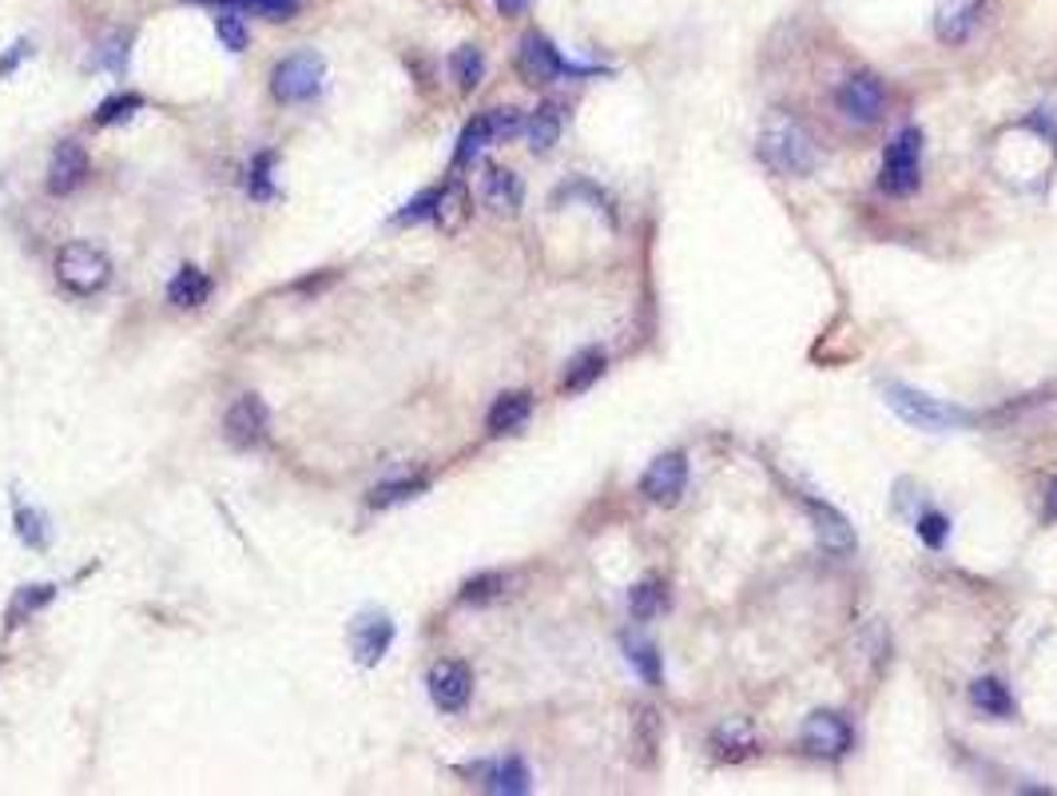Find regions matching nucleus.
<instances>
[{"label": "nucleus", "instance_id": "obj_1", "mask_svg": "<svg viewBox=\"0 0 1057 796\" xmlns=\"http://www.w3.org/2000/svg\"><path fill=\"white\" fill-rule=\"evenodd\" d=\"M756 147H759V159H764L767 168L779 172V176H788V179H803L820 168V147L811 144L808 132L783 112L767 120Z\"/></svg>", "mask_w": 1057, "mask_h": 796}, {"label": "nucleus", "instance_id": "obj_2", "mask_svg": "<svg viewBox=\"0 0 1057 796\" xmlns=\"http://www.w3.org/2000/svg\"><path fill=\"white\" fill-rule=\"evenodd\" d=\"M882 395H887V407H891L902 422H911L914 430H934V434H943V430H963V427H975L978 422L975 410L950 407V402H943V398H931V395H923V390L906 387V383H887Z\"/></svg>", "mask_w": 1057, "mask_h": 796}, {"label": "nucleus", "instance_id": "obj_3", "mask_svg": "<svg viewBox=\"0 0 1057 796\" xmlns=\"http://www.w3.org/2000/svg\"><path fill=\"white\" fill-rule=\"evenodd\" d=\"M518 73L525 85H553L560 76H604L601 64H569L545 32H525L518 44Z\"/></svg>", "mask_w": 1057, "mask_h": 796}, {"label": "nucleus", "instance_id": "obj_4", "mask_svg": "<svg viewBox=\"0 0 1057 796\" xmlns=\"http://www.w3.org/2000/svg\"><path fill=\"white\" fill-rule=\"evenodd\" d=\"M56 279H60L64 291L88 299V295H100L112 284V259L92 243H68L56 252Z\"/></svg>", "mask_w": 1057, "mask_h": 796}, {"label": "nucleus", "instance_id": "obj_5", "mask_svg": "<svg viewBox=\"0 0 1057 796\" xmlns=\"http://www.w3.org/2000/svg\"><path fill=\"white\" fill-rule=\"evenodd\" d=\"M322 80H326V60H322L314 48H302V53L282 56L270 73V92L279 104H307L322 92Z\"/></svg>", "mask_w": 1057, "mask_h": 796}, {"label": "nucleus", "instance_id": "obj_6", "mask_svg": "<svg viewBox=\"0 0 1057 796\" xmlns=\"http://www.w3.org/2000/svg\"><path fill=\"white\" fill-rule=\"evenodd\" d=\"M923 184V132L919 128H902L899 136L887 144L879 172V191L887 196H911Z\"/></svg>", "mask_w": 1057, "mask_h": 796}, {"label": "nucleus", "instance_id": "obj_7", "mask_svg": "<svg viewBox=\"0 0 1057 796\" xmlns=\"http://www.w3.org/2000/svg\"><path fill=\"white\" fill-rule=\"evenodd\" d=\"M799 744H803V753L820 756V761H835V756H843L850 744H855V729H850V721L843 712L820 709L803 721Z\"/></svg>", "mask_w": 1057, "mask_h": 796}, {"label": "nucleus", "instance_id": "obj_8", "mask_svg": "<svg viewBox=\"0 0 1057 796\" xmlns=\"http://www.w3.org/2000/svg\"><path fill=\"white\" fill-rule=\"evenodd\" d=\"M887 100H891V92H887V85L875 73L847 76L839 88V108L855 124H879L887 115Z\"/></svg>", "mask_w": 1057, "mask_h": 796}, {"label": "nucleus", "instance_id": "obj_9", "mask_svg": "<svg viewBox=\"0 0 1057 796\" xmlns=\"http://www.w3.org/2000/svg\"><path fill=\"white\" fill-rule=\"evenodd\" d=\"M688 490V458L680 451H668L648 462L641 474V494L656 506H676Z\"/></svg>", "mask_w": 1057, "mask_h": 796}, {"label": "nucleus", "instance_id": "obj_10", "mask_svg": "<svg viewBox=\"0 0 1057 796\" xmlns=\"http://www.w3.org/2000/svg\"><path fill=\"white\" fill-rule=\"evenodd\" d=\"M223 430H227V442L238 446V451H251V446H263L270 434V410L259 395H243L235 398V407L227 410L223 419Z\"/></svg>", "mask_w": 1057, "mask_h": 796}, {"label": "nucleus", "instance_id": "obj_11", "mask_svg": "<svg viewBox=\"0 0 1057 796\" xmlns=\"http://www.w3.org/2000/svg\"><path fill=\"white\" fill-rule=\"evenodd\" d=\"M425 689L442 712H461L469 705V693H474V673H469L466 661H437L425 677Z\"/></svg>", "mask_w": 1057, "mask_h": 796}, {"label": "nucleus", "instance_id": "obj_12", "mask_svg": "<svg viewBox=\"0 0 1057 796\" xmlns=\"http://www.w3.org/2000/svg\"><path fill=\"white\" fill-rule=\"evenodd\" d=\"M461 773L474 781L477 788H486V793H498V796H521L528 793V765L521 761V756H493V761H477V765H466Z\"/></svg>", "mask_w": 1057, "mask_h": 796}, {"label": "nucleus", "instance_id": "obj_13", "mask_svg": "<svg viewBox=\"0 0 1057 796\" xmlns=\"http://www.w3.org/2000/svg\"><path fill=\"white\" fill-rule=\"evenodd\" d=\"M390 645H394V621L386 618V613H363V618H354L351 650H354V661H358L363 670L378 665V661L390 653Z\"/></svg>", "mask_w": 1057, "mask_h": 796}, {"label": "nucleus", "instance_id": "obj_14", "mask_svg": "<svg viewBox=\"0 0 1057 796\" xmlns=\"http://www.w3.org/2000/svg\"><path fill=\"white\" fill-rule=\"evenodd\" d=\"M808 510H811V522H815V538H820V545L827 554H855L859 542H855V530H850L847 513H839L827 502H815V498H808Z\"/></svg>", "mask_w": 1057, "mask_h": 796}, {"label": "nucleus", "instance_id": "obj_15", "mask_svg": "<svg viewBox=\"0 0 1057 796\" xmlns=\"http://www.w3.org/2000/svg\"><path fill=\"white\" fill-rule=\"evenodd\" d=\"M88 179V152L76 140H64L60 147L53 152V164H48V191L53 196H68Z\"/></svg>", "mask_w": 1057, "mask_h": 796}, {"label": "nucleus", "instance_id": "obj_16", "mask_svg": "<svg viewBox=\"0 0 1057 796\" xmlns=\"http://www.w3.org/2000/svg\"><path fill=\"white\" fill-rule=\"evenodd\" d=\"M481 203L489 211H498V215H513L525 203V184L509 168H486V176H481Z\"/></svg>", "mask_w": 1057, "mask_h": 796}, {"label": "nucleus", "instance_id": "obj_17", "mask_svg": "<svg viewBox=\"0 0 1057 796\" xmlns=\"http://www.w3.org/2000/svg\"><path fill=\"white\" fill-rule=\"evenodd\" d=\"M982 9H986V0H946L943 9H938V21H934L938 41L963 44L966 36L975 32V24L982 21Z\"/></svg>", "mask_w": 1057, "mask_h": 796}, {"label": "nucleus", "instance_id": "obj_18", "mask_svg": "<svg viewBox=\"0 0 1057 796\" xmlns=\"http://www.w3.org/2000/svg\"><path fill=\"white\" fill-rule=\"evenodd\" d=\"M528 414H533V398L525 395V390H505V395L493 398V407H489L486 414V427L489 434H518L521 427L528 422Z\"/></svg>", "mask_w": 1057, "mask_h": 796}, {"label": "nucleus", "instance_id": "obj_19", "mask_svg": "<svg viewBox=\"0 0 1057 796\" xmlns=\"http://www.w3.org/2000/svg\"><path fill=\"white\" fill-rule=\"evenodd\" d=\"M970 705H975L982 717H1014L1017 705L1014 697H1010V689H1005L998 677H978L975 685H970Z\"/></svg>", "mask_w": 1057, "mask_h": 796}, {"label": "nucleus", "instance_id": "obj_20", "mask_svg": "<svg viewBox=\"0 0 1057 796\" xmlns=\"http://www.w3.org/2000/svg\"><path fill=\"white\" fill-rule=\"evenodd\" d=\"M167 299H171V307H203L211 299V279L199 267H183V272L167 284Z\"/></svg>", "mask_w": 1057, "mask_h": 796}, {"label": "nucleus", "instance_id": "obj_21", "mask_svg": "<svg viewBox=\"0 0 1057 796\" xmlns=\"http://www.w3.org/2000/svg\"><path fill=\"white\" fill-rule=\"evenodd\" d=\"M489 144H498V136H493V120L486 115H477V120H469L466 132H461V140H457V152H454V168H466V164H474L481 152H486Z\"/></svg>", "mask_w": 1057, "mask_h": 796}, {"label": "nucleus", "instance_id": "obj_22", "mask_svg": "<svg viewBox=\"0 0 1057 796\" xmlns=\"http://www.w3.org/2000/svg\"><path fill=\"white\" fill-rule=\"evenodd\" d=\"M525 136H528V147H533V152H549V147L560 140V108L541 104L537 112L525 120Z\"/></svg>", "mask_w": 1057, "mask_h": 796}, {"label": "nucleus", "instance_id": "obj_23", "mask_svg": "<svg viewBox=\"0 0 1057 796\" xmlns=\"http://www.w3.org/2000/svg\"><path fill=\"white\" fill-rule=\"evenodd\" d=\"M664 609H668V589H664V582H656V577L636 582L633 594H628V613H633L636 621H653L660 618Z\"/></svg>", "mask_w": 1057, "mask_h": 796}, {"label": "nucleus", "instance_id": "obj_24", "mask_svg": "<svg viewBox=\"0 0 1057 796\" xmlns=\"http://www.w3.org/2000/svg\"><path fill=\"white\" fill-rule=\"evenodd\" d=\"M425 490H430V478H422V474H414V478H394V483L374 486L370 498H366V502H370L374 510H390V506L410 502V498H418V494H425Z\"/></svg>", "mask_w": 1057, "mask_h": 796}, {"label": "nucleus", "instance_id": "obj_25", "mask_svg": "<svg viewBox=\"0 0 1057 796\" xmlns=\"http://www.w3.org/2000/svg\"><path fill=\"white\" fill-rule=\"evenodd\" d=\"M604 363H609V358H604V351H597V346H592V351H581V355L569 363V371H565V383H560V387L569 390V395H577V390H589L592 383L604 375Z\"/></svg>", "mask_w": 1057, "mask_h": 796}, {"label": "nucleus", "instance_id": "obj_26", "mask_svg": "<svg viewBox=\"0 0 1057 796\" xmlns=\"http://www.w3.org/2000/svg\"><path fill=\"white\" fill-rule=\"evenodd\" d=\"M449 73H454L461 92H474V88L481 85V76H486V56H481V48H477V44H461V48L449 56Z\"/></svg>", "mask_w": 1057, "mask_h": 796}, {"label": "nucleus", "instance_id": "obj_27", "mask_svg": "<svg viewBox=\"0 0 1057 796\" xmlns=\"http://www.w3.org/2000/svg\"><path fill=\"white\" fill-rule=\"evenodd\" d=\"M624 653H628V661H633V670L641 673L644 685H660L664 682V665H660V653H656L653 641H624Z\"/></svg>", "mask_w": 1057, "mask_h": 796}, {"label": "nucleus", "instance_id": "obj_28", "mask_svg": "<svg viewBox=\"0 0 1057 796\" xmlns=\"http://www.w3.org/2000/svg\"><path fill=\"white\" fill-rule=\"evenodd\" d=\"M715 744L724 749L727 761H744V756L756 753V737H752V725L747 721H732L715 733Z\"/></svg>", "mask_w": 1057, "mask_h": 796}, {"label": "nucleus", "instance_id": "obj_29", "mask_svg": "<svg viewBox=\"0 0 1057 796\" xmlns=\"http://www.w3.org/2000/svg\"><path fill=\"white\" fill-rule=\"evenodd\" d=\"M466 188L461 184H449V188H442V199H437V211H434V223L446 231H457L461 228V220H466Z\"/></svg>", "mask_w": 1057, "mask_h": 796}, {"label": "nucleus", "instance_id": "obj_30", "mask_svg": "<svg viewBox=\"0 0 1057 796\" xmlns=\"http://www.w3.org/2000/svg\"><path fill=\"white\" fill-rule=\"evenodd\" d=\"M144 108V96H135V92H115V96H108L104 104L96 108V124L100 128H112V124H120V120H132L135 112Z\"/></svg>", "mask_w": 1057, "mask_h": 796}, {"label": "nucleus", "instance_id": "obj_31", "mask_svg": "<svg viewBox=\"0 0 1057 796\" xmlns=\"http://www.w3.org/2000/svg\"><path fill=\"white\" fill-rule=\"evenodd\" d=\"M505 594V574H498V570H489V574H477L469 577L466 586H461V601L466 606H486V601H493V597Z\"/></svg>", "mask_w": 1057, "mask_h": 796}, {"label": "nucleus", "instance_id": "obj_32", "mask_svg": "<svg viewBox=\"0 0 1057 796\" xmlns=\"http://www.w3.org/2000/svg\"><path fill=\"white\" fill-rule=\"evenodd\" d=\"M215 36L219 44L227 48V53H243L247 48V24H243V16H238V9H215Z\"/></svg>", "mask_w": 1057, "mask_h": 796}, {"label": "nucleus", "instance_id": "obj_33", "mask_svg": "<svg viewBox=\"0 0 1057 796\" xmlns=\"http://www.w3.org/2000/svg\"><path fill=\"white\" fill-rule=\"evenodd\" d=\"M56 597V586H24L21 594L12 597V609H9V626H21L24 618H32L36 609H44L48 601Z\"/></svg>", "mask_w": 1057, "mask_h": 796}, {"label": "nucleus", "instance_id": "obj_34", "mask_svg": "<svg viewBox=\"0 0 1057 796\" xmlns=\"http://www.w3.org/2000/svg\"><path fill=\"white\" fill-rule=\"evenodd\" d=\"M270 172H275V152H259V156L251 159L247 168V191L255 199H270L275 196V179H270Z\"/></svg>", "mask_w": 1057, "mask_h": 796}, {"label": "nucleus", "instance_id": "obj_35", "mask_svg": "<svg viewBox=\"0 0 1057 796\" xmlns=\"http://www.w3.org/2000/svg\"><path fill=\"white\" fill-rule=\"evenodd\" d=\"M235 9L255 12V16H267V21H291L294 12L302 9V0H238Z\"/></svg>", "mask_w": 1057, "mask_h": 796}, {"label": "nucleus", "instance_id": "obj_36", "mask_svg": "<svg viewBox=\"0 0 1057 796\" xmlns=\"http://www.w3.org/2000/svg\"><path fill=\"white\" fill-rule=\"evenodd\" d=\"M16 534H21V542H29L32 550H44V545H48V526H44V518L36 510H24V506H16Z\"/></svg>", "mask_w": 1057, "mask_h": 796}, {"label": "nucleus", "instance_id": "obj_37", "mask_svg": "<svg viewBox=\"0 0 1057 796\" xmlns=\"http://www.w3.org/2000/svg\"><path fill=\"white\" fill-rule=\"evenodd\" d=\"M919 538H923L931 550H943L946 538H950V522H946V513H938V510L919 513Z\"/></svg>", "mask_w": 1057, "mask_h": 796}, {"label": "nucleus", "instance_id": "obj_38", "mask_svg": "<svg viewBox=\"0 0 1057 796\" xmlns=\"http://www.w3.org/2000/svg\"><path fill=\"white\" fill-rule=\"evenodd\" d=\"M437 199H442V188H430L422 191L418 199H410L402 211H398V223H422V220H434L437 211Z\"/></svg>", "mask_w": 1057, "mask_h": 796}, {"label": "nucleus", "instance_id": "obj_39", "mask_svg": "<svg viewBox=\"0 0 1057 796\" xmlns=\"http://www.w3.org/2000/svg\"><path fill=\"white\" fill-rule=\"evenodd\" d=\"M489 120H493V136H498V140L518 136L521 128H525V120H521L518 108H493V112H489Z\"/></svg>", "mask_w": 1057, "mask_h": 796}, {"label": "nucleus", "instance_id": "obj_40", "mask_svg": "<svg viewBox=\"0 0 1057 796\" xmlns=\"http://www.w3.org/2000/svg\"><path fill=\"white\" fill-rule=\"evenodd\" d=\"M1026 128H1034V132H1046V136L1054 140V147H1057V124L1049 120V112H1034L1026 120Z\"/></svg>", "mask_w": 1057, "mask_h": 796}, {"label": "nucleus", "instance_id": "obj_41", "mask_svg": "<svg viewBox=\"0 0 1057 796\" xmlns=\"http://www.w3.org/2000/svg\"><path fill=\"white\" fill-rule=\"evenodd\" d=\"M24 56H29V44H24V41H16V44H12V53L4 56V60H0V76H9L12 68H16V64L24 60Z\"/></svg>", "mask_w": 1057, "mask_h": 796}, {"label": "nucleus", "instance_id": "obj_42", "mask_svg": "<svg viewBox=\"0 0 1057 796\" xmlns=\"http://www.w3.org/2000/svg\"><path fill=\"white\" fill-rule=\"evenodd\" d=\"M528 4H533V0H498V9L505 12V16H521Z\"/></svg>", "mask_w": 1057, "mask_h": 796}, {"label": "nucleus", "instance_id": "obj_43", "mask_svg": "<svg viewBox=\"0 0 1057 796\" xmlns=\"http://www.w3.org/2000/svg\"><path fill=\"white\" fill-rule=\"evenodd\" d=\"M183 4H211V9H235L238 0H183Z\"/></svg>", "mask_w": 1057, "mask_h": 796}, {"label": "nucleus", "instance_id": "obj_44", "mask_svg": "<svg viewBox=\"0 0 1057 796\" xmlns=\"http://www.w3.org/2000/svg\"><path fill=\"white\" fill-rule=\"evenodd\" d=\"M1049 513H1054V518H1057V483L1049 486Z\"/></svg>", "mask_w": 1057, "mask_h": 796}]
</instances>
